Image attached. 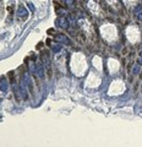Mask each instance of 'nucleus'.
<instances>
[{
    "instance_id": "nucleus-1",
    "label": "nucleus",
    "mask_w": 142,
    "mask_h": 147,
    "mask_svg": "<svg viewBox=\"0 0 142 147\" xmlns=\"http://www.w3.org/2000/svg\"><path fill=\"white\" fill-rule=\"evenodd\" d=\"M55 39H56L58 42H60L61 44H66V45H70V44H71L70 39L67 38L65 34H56V36H55Z\"/></svg>"
},
{
    "instance_id": "nucleus-2",
    "label": "nucleus",
    "mask_w": 142,
    "mask_h": 147,
    "mask_svg": "<svg viewBox=\"0 0 142 147\" xmlns=\"http://www.w3.org/2000/svg\"><path fill=\"white\" fill-rule=\"evenodd\" d=\"M42 64L43 63H37V65H36V74L38 75L39 79H44V67Z\"/></svg>"
},
{
    "instance_id": "nucleus-3",
    "label": "nucleus",
    "mask_w": 142,
    "mask_h": 147,
    "mask_svg": "<svg viewBox=\"0 0 142 147\" xmlns=\"http://www.w3.org/2000/svg\"><path fill=\"white\" fill-rule=\"evenodd\" d=\"M17 15L21 17V18H23V20H26V18L28 17V12H27V10L25 9V6H22V5H20V7H18V10H17Z\"/></svg>"
},
{
    "instance_id": "nucleus-4",
    "label": "nucleus",
    "mask_w": 142,
    "mask_h": 147,
    "mask_svg": "<svg viewBox=\"0 0 142 147\" xmlns=\"http://www.w3.org/2000/svg\"><path fill=\"white\" fill-rule=\"evenodd\" d=\"M56 23L60 26V27H61V28H69V21L66 20V18L65 17H61V18H58V20H56Z\"/></svg>"
},
{
    "instance_id": "nucleus-5",
    "label": "nucleus",
    "mask_w": 142,
    "mask_h": 147,
    "mask_svg": "<svg viewBox=\"0 0 142 147\" xmlns=\"http://www.w3.org/2000/svg\"><path fill=\"white\" fill-rule=\"evenodd\" d=\"M26 86H27V85L25 83L23 80L20 82V91H21V95H22V98H23V99L27 98V89H26Z\"/></svg>"
},
{
    "instance_id": "nucleus-6",
    "label": "nucleus",
    "mask_w": 142,
    "mask_h": 147,
    "mask_svg": "<svg viewBox=\"0 0 142 147\" xmlns=\"http://www.w3.org/2000/svg\"><path fill=\"white\" fill-rule=\"evenodd\" d=\"M23 81H25V83L27 85V87H28L30 89H32V80H31V77H30V74H28V72H25V74H23Z\"/></svg>"
},
{
    "instance_id": "nucleus-7",
    "label": "nucleus",
    "mask_w": 142,
    "mask_h": 147,
    "mask_svg": "<svg viewBox=\"0 0 142 147\" xmlns=\"http://www.w3.org/2000/svg\"><path fill=\"white\" fill-rule=\"evenodd\" d=\"M0 89H1L3 93H5V92L7 91V81L4 76H1V85H0Z\"/></svg>"
},
{
    "instance_id": "nucleus-8",
    "label": "nucleus",
    "mask_w": 142,
    "mask_h": 147,
    "mask_svg": "<svg viewBox=\"0 0 142 147\" xmlns=\"http://www.w3.org/2000/svg\"><path fill=\"white\" fill-rule=\"evenodd\" d=\"M60 50H61V44H58V43L52 44V51H53V53H58V51H60Z\"/></svg>"
},
{
    "instance_id": "nucleus-9",
    "label": "nucleus",
    "mask_w": 142,
    "mask_h": 147,
    "mask_svg": "<svg viewBox=\"0 0 142 147\" xmlns=\"http://www.w3.org/2000/svg\"><path fill=\"white\" fill-rule=\"evenodd\" d=\"M43 63H44V66L47 67V70L50 72V65H49V59L47 58V57H44L43 58Z\"/></svg>"
},
{
    "instance_id": "nucleus-10",
    "label": "nucleus",
    "mask_w": 142,
    "mask_h": 147,
    "mask_svg": "<svg viewBox=\"0 0 142 147\" xmlns=\"http://www.w3.org/2000/svg\"><path fill=\"white\" fill-rule=\"evenodd\" d=\"M138 12H142V6H137V7L135 9V11H134L135 15H138Z\"/></svg>"
},
{
    "instance_id": "nucleus-11",
    "label": "nucleus",
    "mask_w": 142,
    "mask_h": 147,
    "mask_svg": "<svg viewBox=\"0 0 142 147\" xmlns=\"http://www.w3.org/2000/svg\"><path fill=\"white\" fill-rule=\"evenodd\" d=\"M138 70H140V64H137V65L134 67V71H132V72H134V74H137V72H138Z\"/></svg>"
},
{
    "instance_id": "nucleus-12",
    "label": "nucleus",
    "mask_w": 142,
    "mask_h": 147,
    "mask_svg": "<svg viewBox=\"0 0 142 147\" xmlns=\"http://www.w3.org/2000/svg\"><path fill=\"white\" fill-rule=\"evenodd\" d=\"M65 3L67 5H71V4H74V0H65Z\"/></svg>"
},
{
    "instance_id": "nucleus-13",
    "label": "nucleus",
    "mask_w": 142,
    "mask_h": 147,
    "mask_svg": "<svg viewBox=\"0 0 142 147\" xmlns=\"http://www.w3.org/2000/svg\"><path fill=\"white\" fill-rule=\"evenodd\" d=\"M28 7H30V9L32 10V11H34V6H33L32 4H28Z\"/></svg>"
},
{
    "instance_id": "nucleus-14",
    "label": "nucleus",
    "mask_w": 142,
    "mask_h": 147,
    "mask_svg": "<svg viewBox=\"0 0 142 147\" xmlns=\"http://www.w3.org/2000/svg\"><path fill=\"white\" fill-rule=\"evenodd\" d=\"M140 55H141V57H142V51H141V53H140Z\"/></svg>"
}]
</instances>
